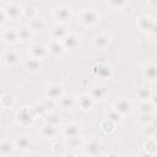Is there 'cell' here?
Instances as JSON below:
<instances>
[{"instance_id":"1","label":"cell","mask_w":157,"mask_h":157,"mask_svg":"<svg viewBox=\"0 0 157 157\" xmlns=\"http://www.w3.org/2000/svg\"><path fill=\"white\" fill-rule=\"evenodd\" d=\"M80 21L85 26H94L99 21V13L94 9H85L80 13Z\"/></svg>"},{"instance_id":"2","label":"cell","mask_w":157,"mask_h":157,"mask_svg":"<svg viewBox=\"0 0 157 157\" xmlns=\"http://www.w3.org/2000/svg\"><path fill=\"white\" fill-rule=\"evenodd\" d=\"M114 110L118 112L123 117L125 114L131 113V110H132V103L128 98H121V99H119V101H117L114 103Z\"/></svg>"},{"instance_id":"3","label":"cell","mask_w":157,"mask_h":157,"mask_svg":"<svg viewBox=\"0 0 157 157\" xmlns=\"http://www.w3.org/2000/svg\"><path fill=\"white\" fill-rule=\"evenodd\" d=\"M61 43H63L64 49L71 50V52L76 50V49L78 48V45H80L78 38H77L75 34H71V33H67V34L63 38V42H61Z\"/></svg>"},{"instance_id":"4","label":"cell","mask_w":157,"mask_h":157,"mask_svg":"<svg viewBox=\"0 0 157 157\" xmlns=\"http://www.w3.org/2000/svg\"><path fill=\"white\" fill-rule=\"evenodd\" d=\"M63 94H64V88L61 85H50L45 91L47 98L52 101H58Z\"/></svg>"},{"instance_id":"5","label":"cell","mask_w":157,"mask_h":157,"mask_svg":"<svg viewBox=\"0 0 157 157\" xmlns=\"http://www.w3.org/2000/svg\"><path fill=\"white\" fill-rule=\"evenodd\" d=\"M54 17L60 22V23H65L70 20L71 17V11L69 7L66 6H58L54 10Z\"/></svg>"},{"instance_id":"6","label":"cell","mask_w":157,"mask_h":157,"mask_svg":"<svg viewBox=\"0 0 157 157\" xmlns=\"http://www.w3.org/2000/svg\"><path fill=\"white\" fill-rule=\"evenodd\" d=\"M33 118H34V115H33V113H32V109H29V108H23V109L20 110V113L17 114V121H18L21 125H23V126L32 124Z\"/></svg>"},{"instance_id":"7","label":"cell","mask_w":157,"mask_h":157,"mask_svg":"<svg viewBox=\"0 0 157 157\" xmlns=\"http://www.w3.org/2000/svg\"><path fill=\"white\" fill-rule=\"evenodd\" d=\"M108 94V91L105 87L98 85V86H93L91 88V92H90V97L93 99V101H98V102H102L105 99Z\"/></svg>"},{"instance_id":"8","label":"cell","mask_w":157,"mask_h":157,"mask_svg":"<svg viewBox=\"0 0 157 157\" xmlns=\"http://www.w3.org/2000/svg\"><path fill=\"white\" fill-rule=\"evenodd\" d=\"M58 132H59V130H58L56 125H52V124H47V123L40 130V134L44 139H54V137H56Z\"/></svg>"},{"instance_id":"9","label":"cell","mask_w":157,"mask_h":157,"mask_svg":"<svg viewBox=\"0 0 157 157\" xmlns=\"http://www.w3.org/2000/svg\"><path fill=\"white\" fill-rule=\"evenodd\" d=\"M29 54H31V56L40 60L47 55V48L44 45H42V44H34V45L31 47Z\"/></svg>"},{"instance_id":"10","label":"cell","mask_w":157,"mask_h":157,"mask_svg":"<svg viewBox=\"0 0 157 157\" xmlns=\"http://www.w3.org/2000/svg\"><path fill=\"white\" fill-rule=\"evenodd\" d=\"M15 148L16 150H21V151H26L31 147V141L27 136H20L13 141Z\"/></svg>"},{"instance_id":"11","label":"cell","mask_w":157,"mask_h":157,"mask_svg":"<svg viewBox=\"0 0 157 157\" xmlns=\"http://www.w3.org/2000/svg\"><path fill=\"white\" fill-rule=\"evenodd\" d=\"M137 25L141 29H145V31H150L155 28V21L147 16H141L137 21Z\"/></svg>"},{"instance_id":"12","label":"cell","mask_w":157,"mask_h":157,"mask_svg":"<svg viewBox=\"0 0 157 157\" xmlns=\"http://www.w3.org/2000/svg\"><path fill=\"white\" fill-rule=\"evenodd\" d=\"M77 104L80 105L81 109H83V110H88V109H91L92 105H93V99H92L88 94H82L81 97H78V99H77Z\"/></svg>"},{"instance_id":"13","label":"cell","mask_w":157,"mask_h":157,"mask_svg":"<svg viewBox=\"0 0 157 157\" xmlns=\"http://www.w3.org/2000/svg\"><path fill=\"white\" fill-rule=\"evenodd\" d=\"M144 75L147 80L155 81L156 80V65L152 63H147L144 66Z\"/></svg>"},{"instance_id":"14","label":"cell","mask_w":157,"mask_h":157,"mask_svg":"<svg viewBox=\"0 0 157 157\" xmlns=\"http://www.w3.org/2000/svg\"><path fill=\"white\" fill-rule=\"evenodd\" d=\"M15 145L13 142H10V141H1L0 142V153L4 155V156H9V155H12L15 152Z\"/></svg>"},{"instance_id":"15","label":"cell","mask_w":157,"mask_h":157,"mask_svg":"<svg viewBox=\"0 0 157 157\" xmlns=\"http://www.w3.org/2000/svg\"><path fill=\"white\" fill-rule=\"evenodd\" d=\"M4 60L7 65H16L20 61V55L15 50H9L4 55Z\"/></svg>"},{"instance_id":"16","label":"cell","mask_w":157,"mask_h":157,"mask_svg":"<svg viewBox=\"0 0 157 157\" xmlns=\"http://www.w3.org/2000/svg\"><path fill=\"white\" fill-rule=\"evenodd\" d=\"M58 101H59V104H60V107L63 109H70L76 104L74 97H71V96H64L63 94Z\"/></svg>"},{"instance_id":"17","label":"cell","mask_w":157,"mask_h":157,"mask_svg":"<svg viewBox=\"0 0 157 157\" xmlns=\"http://www.w3.org/2000/svg\"><path fill=\"white\" fill-rule=\"evenodd\" d=\"M93 44H94V47L98 48V49H104V48H107V45L109 44V38H108L105 34H98V36L94 37Z\"/></svg>"},{"instance_id":"18","label":"cell","mask_w":157,"mask_h":157,"mask_svg":"<svg viewBox=\"0 0 157 157\" xmlns=\"http://www.w3.org/2000/svg\"><path fill=\"white\" fill-rule=\"evenodd\" d=\"M64 47H63V43L60 42V39H53L50 45H49V52L53 53L54 55H60L63 52H64Z\"/></svg>"},{"instance_id":"19","label":"cell","mask_w":157,"mask_h":157,"mask_svg":"<svg viewBox=\"0 0 157 157\" xmlns=\"http://www.w3.org/2000/svg\"><path fill=\"white\" fill-rule=\"evenodd\" d=\"M101 145L98 144V142H96V141H91V142H88L87 145H86V147H85V151H86V153L87 155H91V156H96V155H99L101 153Z\"/></svg>"},{"instance_id":"20","label":"cell","mask_w":157,"mask_h":157,"mask_svg":"<svg viewBox=\"0 0 157 157\" xmlns=\"http://www.w3.org/2000/svg\"><path fill=\"white\" fill-rule=\"evenodd\" d=\"M44 27H45V23H44V21H43L42 18H39V17L32 18L31 22H29V29H31L32 32H39V31L44 29Z\"/></svg>"},{"instance_id":"21","label":"cell","mask_w":157,"mask_h":157,"mask_svg":"<svg viewBox=\"0 0 157 157\" xmlns=\"http://www.w3.org/2000/svg\"><path fill=\"white\" fill-rule=\"evenodd\" d=\"M5 13H6V17H9V18H11V20H16V18H18V16L21 15V9H20L17 5L12 4V5H10V6L5 10Z\"/></svg>"},{"instance_id":"22","label":"cell","mask_w":157,"mask_h":157,"mask_svg":"<svg viewBox=\"0 0 157 157\" xmlns=\"http://www.w3.org/2000/svg\"><path fill=\"white\" fill-rule=\"evenodd\" d=\"M39 61H40V60H38V59H36V58H33V56H29L28 59H26L25 66H26V69H27L28 71L34 72V71H37V70L39 69V66H40V63H39Z\"/></svg>"},{"instance_id":"23","label":"cell","mask_w":157,"mask_h":157,"mask_svg":"<svg viewBox=\"0 0 157 157\" xmlns=\"http://www.w3.org/2000/svg\"><path fill=\"white\" fill-rule=\"evenodd\" d=\"M66 34H67V31H66V28L63 25H56L52 29V36L55 39H63Z\"/></svg>"},{"instance_id":"24","label":"cell","mask_w":157,"mask_h":157,"mask_svg":"<svg viewBox=\"0 0 157 157\" xmlns=\"http://www.w3.org/2000/svg\"><path fill=\"white\" fill-rule=\"evenodd\" d=\"M64 135H65L66 139L80 135V128H78V125H76V124H70V125H67V126L64 129Z\"/></svg>"},{"instance_id":"25","label":"cell","mask_w":157,"mask_h":157,"mask_svg":"<svg viewBox=\"0 0 157 157\" xmlns=\"http://www.w3.org/2000/svg\"><path fill=\"white\" fill-rule=\"evenodd\" d=\"M4 39H5V42H7V43H15V42H17L18 40V36H17V31L16 29H13V28H10V29H6L5 32H4Z\"/></svg>"},{"instance_id":"26","label":"cell","mask_w":157,"mask_h":157,"mask_svg":"<svg viewBox=\"0 0 157 157\" xmlns=\"http://www.w3.org/2000/svg\"><path fill=\"white\" fill-rule=\"evenodd\" d=\"M110 67L107 66V65H103V64H99L97 67H96V75L102 77V78H105V77H109L110 76Z\"/></svg>"},{"instance_id":"27","label":"cell","mask_w":157,"mask_h":157,"mask_svg":"<svg viewBox=\"0 0 157 157\" xmlns=\"http://www.w3.org/2000/svg\"><path fill=\"white\" fill-rule=\"evenodd\" d=\"M144 150L147 152V155H155L156 151H157V145H156V141L153 137H150L145 145H144Z\"/></svg>"},{"instance_id":"28","label":"cell","mask_w":157,"mask_h":157,"mask_svg":"<svg viewBox=\"0 0 157 157\" xmlns=\"http://www.w3.org/2000/svg\"><path fill=\"white\" fill-rule=\"evenodd\" d=\"M82 144H83V142H82L80 135L74 136V137H69L67 141H66V146H67L69 148H78V147L82 146Z\"/></svg>"},{"instance_id":"29","label":"cell","mask_w":157,"mask_h":157,"mask_svg":"<svg viewBox=\"0 0 157 157\" xmlns=\"http://www.w3.org/2000/svg\"><path fill=\"white\" fill-rule=\"evenodd\" d=\"M32 34H33V32L29 29V27L28 28H26V27H23V28H21L20 31H17V36H18V40H22V42H26V40H28V39H31V37H32Z\"/></svg>"},{"instance_id":"30","label":"cell","mask_w":157,"mask_h":157,"mask_svg":"<svg viewBox=\"0 0 157 157\" xmlns=\"http://www.w3.org/2000/svg\"><path fill=\"white\" fill-rule=\"evenodd\" d=\"M153 103H151L150 101H141L140 105H139V110L141 113H153Z\"/></svg>"},{"instance_id":"31","label":"cell","mask_w":157,"mask_h":157,"mask_svg":"<svg viewBox=\"0 0 157 157\" xmlns=\"http://www.w3.org/2000/svg\"><path fill=\"white\" fill-rule=\"evenodd\" d=\"M151 91H150V88L148 87H140L139 88V91H137V97H139V99L140 101H148L150 99V97H151Z\"/></svg>"},{"instance_id":"32","label":"cell","mask_w":157,"mask_h":157,"mask_svg":"<svg viewBox=\"0 0 157 157\" xmlns=\"http://www.w3.org/2000/svg\"><path fill=\"white\" fill-rule=\"evenodd\" d=\"M114 126H115V123L114 121H112L110 119H104L102 123H101V128H102V130L103 131H105V132H110V131H113L114 130Z\"/></svg>"},{"instance_id":"33","label":"cell","mask_w":157,"mask_h":157,"mask_svg":"<svg viewBox=\"0 0 157 157\" xmlns=\"http://www.w3.org/2000/svg\"><path fill=\"white\" fill-rule=\"evenodd\" d=\"M22 11H23L25 17H27V18H29V20L37 17V9H36L34 6H26L25 10H22Z\"/></svg>"},{"instance_id":"34","label":"cell","mask_w":157,"mask_h":157,"mask_svg":"<svg viewBox=\"0 0 157 157\" xmlns=\"http://www.w3.org/2000/svg\"><path fill=\"white\" fill-rule=\"evenodd\" d=\"M66 150H67V146L65 144H61V142H58L53 146V151L55 155H59V156H63L66 153Z\"/></svg>"},{"instance_id":"35","label":"cell","mask_w":157,"mask_h":157,"mask_svg":"<svg viewBox=\"0 0 157 157\" xmlns=\"http://www.w3.org/2000/svg\"><path fill=\"white\" fill-rule=\"evenodd\" d=\"M140 121L144 125L152 124L153 123V115H152V113H142V115L140 117Z\"/></svg>"},{"instance_id":"36","label":"cell","mask_w":157,"mask_h":157,"mask_svg":"<svg viewBox=\"0 0 157 157\" xmlns=\"http://www.w3.org/2000/svg\"><path fill=\"white\" fill-rule=\"evenodd\" d=\"M109 5L112 7H115V9H120L123 6H125V4L128 2V0H108Z\"/></svg>"},{"instance_id":"37","label":"cell","mask_w":157,"mask_h":157,"mask_svg":"<svg viewBox=\"0 0 157 157\" xmlns=\"http://www.w3.org/2000/svg\"><path fill=\"white\" fill-rule=\"evenodd\" d=\"M107 118H108V119H110L112 121L117 123V121H120V119H121V115H120L118 112H115V110L113 109V110H110V112L108 113Z\"/></svg>"},{"instance_id":"38","label":"cell","mask_w":157,"mask_h":157,"mask_svg":"<svg viewBox=\"0 0 157 157\" xmlns=\"http://www.w3.org/2000/svg\"><path fill=\"white\" fill-rule=\"evenodd\" d=\"M145 134L147 135V137H155V135H156V128H155V125L147 124L146 125V129H145Z\"/></svg>"},{"instance_id":"39","label":"cell","mask_w":157,"mask_h":157,"mask_svg":"<svg viewBox=\"0 0 157 157\" xmlns=\"http://www.w3.org/2000/svg\"><path fill=\"white\" fill-rule=\"evenodd\" d=\"M59 118L55 115V114H49L48 117H47V119H45V123L47 124H52V125H58L59 124Z\"/></svg>"},{"instance_id":"40","label":"cell","mask_w":157,"mask_h":157,"mask_svg":"<svg viewBox=\"0 0 157 157\" xmlns=\"http://www.w3.org/2000/svg\"><path fill=\"white\" fill-rule=\"evenodd\" d=\"M1 102H2V105L4 107H11L12 103H13V99H12L11 96H4L2 99H1Z\"/></svg>"},{"instance_id":"41","label":"cell","mask_w":157,"mask_h":157,"mask_svg":"<svg viewBox=\"0 0 157 157\" xmlns=\"http://www.w3.org/2000/svg\"><path fill=\"white\" fill-rule=\"evenodd\" d=\"M5 18H6V13H5V11H1V10H0V25L4 23Z\"/></svg>"},{"instance_id":"42","label":"cell","mask_w":157,"mask_h":157,"mask_svg":"<svg viewBox=\"0 0 157 157\" xmlns=\"http://www.w3.org/2000/svg\"><path fill=\"white\" fill-rule=\"evenodd\" d=\"M2 1H5V2H9V1H11V0H2Z\"/></svg>"}]
</instances>
